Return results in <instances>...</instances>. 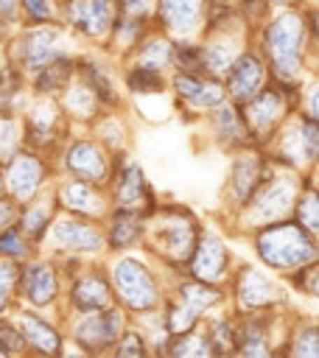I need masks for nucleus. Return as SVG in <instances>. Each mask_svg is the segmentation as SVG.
Instances as JSON below:
<instances>
[{"instance_id": "aec40b11", "label": "nucleus", "mask_w": 319, "mask_h": 358, "mask_svg": "<svg viewBox=\"0 0 319 358\" xmlns=\"http://www.w3.org/2000/svg\"><path fill=\"white\" fill-rule=\"evenodd\" d=\"M297 291H302V294H308V296H313V299H319V260L313 263V266H308V268H302L297 277H291L288 280Z\"/></svg>"}, {"instance_id": "f03ea898", "label": "nucleus", "mask_w": 319, "mask_h": 358, "mask_svg": "<svg viewBox=\"0 0 319 358\" xmlns=\"http://www.w3.org/2000/svg\"><path fill=\"white\" fill-rule=\"evenodd\" d=\"M252 252L263 268L277 277H297L302 268L319 260V241L308 235L294 218H283L249 232Z\"/></svg>"}, {"instance_id": "a211bd4d", "label": "nucleus", "mask_w": 319, "mask_h": 358, "mask_svg": "<svg viewBox=\"0 0 319 358\" xmlns=\"http://www.w3.org/2000/svg\"><path fill=\"white\" fill-rule=\"evenodd\" d=\"M302 115L319 120V76H308L299 87V109Z\"/></svg>"}, {"instance_id": "0eeeda50", "label": "nucleus", "mask_w": 319, "mask_h": 358, "mask_svg": "<svg viewBox=\"0 0 319 358\" xmlns=\"http://www.w3.org/2000/svg\"><path fill=\"white\" fill-rule=\"evenodd\" d=\"M274 168L277 165H274V159L269 157V151L263 145H243V148L235 151L229 179H227V199L235 207V213H241L249 204V199L271 176Z\"/></svg>"}, {"instance_id": "393cba45", "label": "nucleus", "mask_w": 319, "mask_h": 358, "mask_svg": "<svg viewBox=\"0 0 319 358\" xmlns=\"http://www.w3.org/2000/svg\"><path fill=\"white\" fill-rule=\"evenodd\" d=\"M0 344L3 347H11V350H20L22 347V338L11 327H0Z\"/></svg>"}, {"instance_id": "1a4fd4ad", "label": "nucleus", "mask_w": 319, "mask_h": 358, "mask_svg": "<svg viewBox=\"0 0 319 358\" xmlns=\"http://www.w3.org/2000/svg\"><path fill=\"white\" fill-rule=\"evenodd\" d=\"M190 271L201 282L221 285L224 280L232 277V255H229V246L218 235L204 232L199 238L193 255H190Z\"/></svg>"}, {"instance_id": "4468645a", "label": "nucleus", "mask_w": 319, "mask_h": 358, "mask_svg": "<svg viewBox=\"0 0 319 358\" xmlns=\"http://www.w3.org/2000/svg\"><path fill=\"white\" fill-rule=\"evenodd\" d=\"M291 218H294L308 235H313V238L319 241V190H316L308 179H305V185H302V190H299V196H297V201H294Z\"/></svg>"}, {"instance_id": "bb28decb", "label": "nucleus", "mask_w": 319, "mask_h": 358, "mask_svg": "<svg viewBox=\"0 0 319 358\" xmlns=\"http://www.w3.org/2000/svg\"><path fill=\"white\" fill-rule=\"evenodd\" d=\"M305 179H308V182H311V185H313V187L319 190V165H316V168H313V171H311V173H308Z\"/></svg>"}, {"instance_id": "ddd939ff", "label": "nucleus", "mask_w": 319, "mask_h": 358, "mask_svg": "<svg viewBox=\"0 0 319 358\" xmlns=\"http://www.w3.org/2000/svg\"><path fill=\"white\" fill-rule=\"evenodd\" d=\"M204 336H207L215 358H235L238 355V322H232L229 316L210 319Z\"/></svg>"}, {"instance_id": "423d86ee", "label": "nucleus", "mask_w": 319, "mask_h": 358, "mask_svg": "<svg viewBox=\"0 0 319 358\" xmlns=\"http://www.w3.org/2000/svg\"><path fill=\"white\" fill-rule=\"evenodd\" d=\"M232 296L238 302L241 316L243 313H271L285 302V288L263 266L246 263L232 274Z\"/></svg>"}, {"instance_id": "c85d7f7f", "label": "nucleus", "mask_w": 319, "mask_h": 358, "mask_svg": "<svg viewBox=\"0 0 319 358\" xmlns=\"http://www.w3.org/2000/svg\"><path fill=\"white\" fill-rule=\"evenodd\" d=\"M232 3H235V6H241V3H243V0H232Z\"/></svg>"}, {"instance_id": "7ed1b4c3", "label": "nucleus", "mask_w": 319, "mask_h": 358, "mask_svg": "<svg viewBox=\"0 0 319 358\" xmlns=\"http://www.w3.org/2000/svg\"><path fill=\"white\" fill-rule=\"evenodd\" d=\"M299 87L302 84L271 78L257 95L241 103V115H243L252 145L266 148L274 140V134L283 129V123L299 109Z\"/></svg>"}, {"instance_id": "dca6fc26", "label": "nucleus", "mask_w": 319, "mask_h": 358, "mask_svg": "<svg viewBox=\"0 0 319 358\" xmlns=\"http://www.w3.org/2000/svg\"><path fill=\"white\" fill-rule=\"evenodd\" d=\"M22 285H25L28 296L36 299V302H45V299L53 296V274L45 266H31L22 277Z\"/></svg>"}, {"instance_id": "a878e982", "label": "nucleus", "mask_w": 319, "mask_h": 358, "mask_svg": "<svg viewBox=\"0 0 319 358\" xmlns=\"http://www.w3.org/2000/svg\"><path fill=\"white\" fill-rule=\"evenodd\" d=\"M271 11H280V8H305L308 0H269Z\"/></svg>"}, {"instance_id": "f257e3e1", "label": "nucleus", "mask_w": 319, "mask_h": 358, "mask_svg": "<svg viewBox=\"0 0 319 358\" xmlns=\"http://www.w3.org/2000/svg\"><path fill=\"white\" fill-rule=\"evenodd\" d=\"M252 45L263 53L271 78L302 84L311 76L313 42L305 22V8L271 11L263 25L252 31Z\"/></svg>"}, {"instance_id": "412c9836", "label": "nucleus", "mask_w": 319, "mask_h": 358, "mask_svg": "<svg viewBox=\"0 0 319 358\" xmlns=\"http://www.w3.org/2000/svg\"><path fill=\"white\" fill-rule=\"evenodd\" d=\"M81 73H84V78L90 81V87H92L104 101H112V81L98 70V64H87V62H84Z\"/></svg>"}, {"instance_id": "f3484780", "label": "nucleus", "mask_w": 319, "mask_h": 358, "mask_svg": "<svg viewBox=\"0 0 319 358\" xmlns=\"http://www.w3.org/2000/svg\"><path fill=\"white\" fill-rule=\"evenodd\" d=\"M140 235V224H137V218L132 215V213H118L115 215V224H112V229H109V243L115 246V249H123V246H129L134 238Z\"/></svg>"}, {"instance_id": "39448f33", "label": "nucleus", "mask_w": 319, "mask_h": 358, "mask_svg": "<svg viewBox=\"0 0 319 358\" xmlns=\"http://www.w3.org/2000/svg\"><path fill=\"white\" fill-rule=\"evenodd\" d=\"M302 185H305V176H299L294 171H285V168H274L271 176L249 199V204L238 213L241 224H246L249 232H252L257 227H266V224L291 218L294 201H297Z\"/></svg>"}, {"instance_id": "2eb2a0df", "label": "nucleus", "mask_w": 319, "mask_h": 358, "mask_svg": "<svg viewBox=\"0 0 319 358\" xmlns=\"http://www.w3.org/2000/svg\"><path fill=\"white\" fill-rule=\"evenodd\" d=\"M67 76H70V59L64 56H56L53 62H48L42 67V73L36 76V90L39 92H56L67 84Z\"/></svg>"}, {"instance_id": "5701e85b", "label": "nucleus", "mask_w": 319, "mask_h": 358, "mask_svg": "<svg viewBox=\"0 0 319 358\" xmlns=\"http://www.w3.org/2000/svg\"><path fill=\"white\" fill-rule=\"evenodd\" d=\"M305 22H308V34H311L313 50H319V0H308V6H305Z\"/></svg>"}, {"instance_id": "6e6552de", "label": "nucleus", "mask_w": 319, "mask_h": 358, "mask_svg": "<svg viewBox=\"0 0 319 358\" xmlns=\"http://www.w3.org/2000/svg\"><path fill=\"white\" fill-rule=\"evenodd\" d=\"M221 81L227 87V98L241 106V103H246L252 95H257L271 81V70H269L263 53L249 42L238 53V59L232 62V67L227 70V76Z\"/></svg>"}, {"instance_id": "20e7f679", "label": "nucleus", "mask_w": 319, "mask_h": 358, "mask_svg": "<svg viewBox=\"0 0 319 358\" xmlns=\"http://www.w3.org/2000/svg\"><path fill=\"white\" fill-rule=\"evenodd\" d=\"M266 151L277 168L308 176L319 165V120L294 112L266 145Z\"/></svg>"}, {"instance_id": "9b49d317", "label": "nucleus", "mask_w": 319, "mask_h": 358, "mask_svg": "<svg viewBox=\"0 0 319 358\" xmlns=\"http://www.w3.org/2000/svg\"><path fill=\"white\" fill-rule=\"evenodd\" d=\"M160 8V20L182 34V36H190L196 31H204V8H207V0H160L157 3Z\"/></svg>"}, {"instance_id": "9d476101", "label": "nucleus", "mask_w": 319, "mask_h": 358, "mask_svg": "<svg viewBox=\"0 0 319 358\" xmlns=\"http://www.w3.org/2000/svg\"><path fill=\"white\" fill-rule=\"evenodd\" d=\"M62 8H64L67 22L78 28L81 34L98 36V34L115 31L118 0H64Z\"/></svg>"}, {"instance_id": "b1692460", "label": "nucleus", "mask_w": 319, "mask_h": 358, "mask_svg": "<svg viewBox=\"0 0 319 358\" xmlns=\"http://www.w3.org/2000/svg\"><path fill=\"white\" fill-rule=\"evenodd\" d=\"M22 252V241L17 238V232H6L0 235V255H20Z\"/></svg>"}, {"instance_id": "6ab92c4d", "label": "nucleus", "mask_w": 319, "mask_h": 358, "mask_svg": "<svg viewBox=\"0 0 319 358\" xmlns=\"http://www.w3.org/2000/svg\"><path fill=\"white\" fill-rule=\"evenodd\" d=\"M129 90H134V92H157L160 87H162V78H160V73L157 70H151V67H134L132 73H129Z\"/></svg>"}, {"instance_id": "4be33fe9", "label": "nucleus", "mask_w": 319, "mask_h": 358, "mask_svg": "<svg viewBox=\"0 0 319 358\" xmlns=\"http://www.w3.org/2000/svg\"><path fill=\"white\" fill-rule=\"evenodd\" d=\"M20 6L36 22H48L50 20V0H20Z\"/></svg>"}, {"instance_id": "cd10ccee", "label": "nucleus", "mask_w": 319, "mask_h": 358, "mask_svg": "<svg viewBox=\"0 0 319 358\" xmlns=\"http://www.w3.org/2000/svg\"><path fill=\"white\" fill-rule=\"evenodd\" d=\"M6 218H8V207H6V204H0V227L6 224Z\"/></svg>"}, {"instance_id": "f8f14e48", "label": "nucleus", "mask_w": 319, "mask_h": 358, "mask_svg": "<svg viewBox=\"0 0 319 358\" xmlns=\"http://www.w3.org/2000/svg\"><path fill=\"white\" fill-rule=\"evenodd\" d=\"M280 358H319V322L302 319L280 347Z\"/></svg>"}]
</instances>
